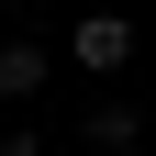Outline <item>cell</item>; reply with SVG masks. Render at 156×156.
Returning a JSON list of instances; mask_svg holds the SVG:
<instances>
[{"instance_id":"3","label":"cell","mask_w":156,"mask_h":156,"mask_svg":"<svg viewBox=\"0 0 156 156\" xmlns=\"http://www.w3.org/2000/svg\"><path fill=\"white\" fill-rule=\"evenodd\" d=\"M134 56V23L123 11H89V23H78V67H123Z\"/></svg>"},{"instance_id":"4","label":"cell","mask_w":156,"mask_h":156,"mask_svg":"<svg viewBox=\"0 0 156 156\" xmlns=\"http://www.w3.org/2000/svg\"><path fill=\"white\" fill-rule=\"evenodd\" d=\"M0 156H45V134H34V123H11V134H0Z\"/></svg>"},{"instance_id":"2","label":"cell","mask_w":156,"mask_h":156,"mask_svg":"<svg viewBox=\"0 0 156 156\" xmlns=\"http://www.w3.org/2000/svg\"><path fill=\"white\" fill-rule=\"evenodd\" d=\"M78 145H89V156H134V145H145V112H134V101H101Z\"/></svg>"},{"instance_id":"1","label":"cell","mask_w":156,"mask_h":156,"mask_svg":"<svg viewBox=\"0 0 156 156\" xmlns=\"http://www.w3.org/2000/svg\"><path fill=\"white\" fill-rule=\"evenodd\" d=\"M45 78H56V56L34 45V34H0V101H34Z\"/></svg>"}]
</instances>
